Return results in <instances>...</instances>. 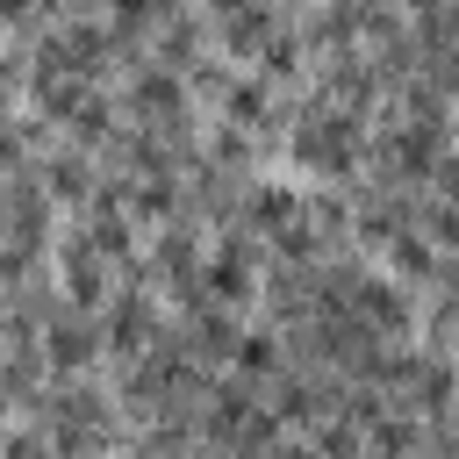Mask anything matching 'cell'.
I'll return each instance as SVG.
<instances>
[{
	"instance_id": "3",
	"label": "cell",
	"mask_w": 459,
	"mask_h": 459,
	"mask_svg": "<svg viewBox=\"0 0 459 459\" xmlns=\"http://www.w3.org/2000/svg\"><path fill=\"white\" fill-rule=\"evenodd\" d=\"M43 373L50 380H86V373H108V351H100V323L93 316H72V308H50L43 330Z\"/></svg>"
},
{
	"instance_id": "4",
	"label": "cell",
	"mask_w": 459,
	"mask_h": 459,
	"mask_svg": "<svg viewBox=\"0 0 459 459\" xmlns=\"http://www.w3.org/2000/svg\"><path fill=\"white\" fill-rule=\"evenodd\" d=\"M201 14H208V43H215L230 65H251V50L287 22L280 0H215V7H201Z\"/></svg>"
},
{
	"instance_id": "6",
	"label": "cell",
	"mask_w": 459,
	"mask_h": 459,
	"mask_svg": "<svg viewBox=\"0 0 459 459\" xmlns=\"http://www.w3.org/2000/svg\"><path fill=\"white\" fill-rule=\"evenodd\" d=\"M237 387H251V394H265L280 373H287V337L273 330V323H258V316H244V330H237V344H230V366H222Z\"/></svg>"
},
{
	"instance_id": "5",
	"label": "cell",
	"mask_w": 459,
	"mask_h": 459,
	"mask_svg": "<svg viewBox=\"0 0 459 459\" xmlns=\"http://www.w3.org/2000/svg\"><path fill=\"white\" fill-rule=\"evenodd\" d=\"M29 172H36V186H43V201H50L57 215H79L86 194H93V179H100V165H93L86 151H72V143H43V151L29 158Z\"/></svg>"
},
{
	"instance_id": "7",
	"label": "cell",
	"mask_w": 459,
	"mask_h": 459,
	"mask_svg": "<svg viewBox=\"0 0 459 459\" xmlns=\"http://www.w3.org/2000/svg\"><path fill=\"white\" fill-rule=\"evenodd\" d=\"M172 330H179V344H186V359H194L201 373H222L244 316H230V308H215V301H194L186 316H172Z\"/></svg>"
},
{
	"instance_id": "1",
	"label": "cell",
	"mask_w": 459,
	"mask_h": 459,
	"mask_svg": "<svg viewBox=\"0 0 459 459\" xmlns=\"http://www.w3.org/2000/svg\"><path fill=\"white\" fill-rule=\"evenodd\" d=\"M258 273H265V251L258 237H244L237 222L208 230V251H201V294L230 316H251L258 308Z\"/></svg>"
},
{
	"instance_id": "2",
	"label": "cell",
	"mask_w": 459,
	"mask_h": 459,
	"mask_svg": "<svg viewBox=\"0 0 459 459\" xmlns=\"http://www.w3.org/2000/svg\"><path fill=\"white\" fill-rule=\"evenodd\" d=\"M100 323V351H108V373H122L129 359H143L165 330H172V316H165V301L151 294V287H115L108 294V308L93 316Z\"/></svg>"
}]
</instances>
